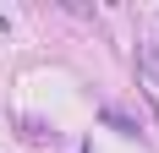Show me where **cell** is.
<instances>
[{
    "label": "cell",
    "mask_w": 159,
    "mask_h": 153,
    "mask_svg": "<svg viewBox=\"0 0 159 153\" xmlns=\"http://www.w3.org/2000/svg\"><path fill=\"white\" fill-rule=\"evenodd\" d=\"M148 66H154V71H159V49H154V55H148Z\"/></svg>",
    "instance_id": "6da1fadb"
}]
</instances>
